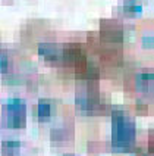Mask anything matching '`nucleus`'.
Returning a JSON list of instances; mask_svg holds the SVG:
<instances>
[{"label":"nucleus","instance_id":"2","mask_svg":"<svg viewBox=\"0 0 154 156\" xmlns=\"http://www.w3.org/2000/svg\"><path fill=\"white\" fill-rule=\"evenodd\" d=\"M25 124V102L21 99H10L8 102V127L9 128H24Z\"/></svg>","mask_w":154,"mask_h":156},{"label":"nucleus","instance_id":"4","mask_svg":"<svg viewBox=\"0 0 154 156\" xmlns=\"http://www.w3.org/2000/svg\"><path fill=\"white\" fill-rule=\"evenodd\" d=\"M101 35H103L104 40H107V41H115V43H119V41H122V38H123V33H122L120 27L111 25V22H107V27L103 25Z\"/></svg>","mask_w":154,"mask_h":156},{"label":"nucleus","instance_id":"10","mask_svg":"<svg viewBox=\"0 0 154 156\" xmlns=\"http://www.w3.org/2000/svg\"><path fill=\"white\" fill-rule=\"evenodd\" d=\"M142 46H144L145 49H153L154 38L153 37H144V38H142Z\"/></svg>","mask_w":154,"mask_h":156},{"label":"nucleus","instance_id":"6","mask_svg":"<svg viewBox=\"0 0 154 156\" xmlns=\"http://www.w3.org/2000/svg\"><path fill=\"white\" fill-rule=\"evenodd\" d=\"M2 153H3V156H19V153H21V143L16 141V140L3 141Z\"/></svg>","mask_w":154,"mask_h":156},{"label":"nucleus","instance_id":"3","mask_svg":"<svg viewBox=\"0 0 154 156\" xmlns=\"http://www.w3.org/2000/svg\"><path fill=\"white\" fill-rule=\"evenodd\" d=\"M38 53L43 56L46 61L50 62H62V49L56 44L41 43L38 46Z\"/></svg>","mask_w":154,"mask_h":156},{"label":"nucleus","instance_id":"5","mask_svg":"<svg viewBox=\"0 0 154 156\" xmlns=\"http://www.w3.org/2000/svg\"><path fill=\"white\" fill-rule=\"evenodd\" d=\"M154 75L151 72H141L137 75V90L142 93H151L153 91Z\"/></svg>","mask_w":154,"mask_h":156},{"label":"nucleus","instance_id":"7","mask_svg":"<svg viewBox=\"0 0 154 156\" xmlns=\"http://www.w3.org/2000/svg\"><path fill=\"white\" fill-rule=\"evenodd\" d=\"M122 10L126 15H137V13H141L142 6L138 3L137 0H125L123 5H122Z\"/></svg>","mask_w":154,"mask_h":156},{"label":"nucleus","instance_id":"11","mask_svg":"<svg viewBox=\"0 0 154 156\" xmlns=\"http://www.w3.org/2000/svg\"><path fill=\"white\" fill-rule=\"evenodd\" d=\"M66 156H72V155H66Z\"/></svg>","mask_w":154,"mask_h":156},{"label":"nucleus","instance_id":"9","mask_svg":"<svg viewBox=\"0 0 154 156\" xmlns=\"http://www.w3.org/2000/svg\"><path fill=\"white\" fill-rule=\"evenodd\" d=\"M8 69V56L0 52V72H5Z\"/></svg>","mask_w":154,"mask_h":156},{"label":"nucleus","instance_id":"1","mask_svg":"<svg viewBox=\"0 0 154 156\" xmlns=\"http://www.w3.org/2000/svg\"><path fill=\"white\" fill-rule=\"evenodd\" d=\"M135 141V124L120 111L113 112L111 144L116 152H126Z\"/></svg>","mask_w":154,"mask_h":156},{"label":"nucleus","instance_id":"8","mask_svg":"<svg viewBox=\"0 0 154 156\" xmlns=\"http://www.w3.org/2000/svg\"><path fill=\"white\" fill-rule=\"evenodd\" d=\"M37 115H38V118H40L41 121L50 118V115H51L50 103H47V102H40V103H38V108H37Z\"/></svg>","mask_w":154,"mask_h":156}]
</instances>
